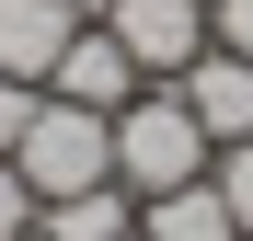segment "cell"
<instances>
[{
	"label": "cell",
	"mask_w": 253,
	"mask_h": 241,
	"mask_svg": "<svg viewBox=\"0 0 253 241\" xmlns=\"http://www.w3.org/2000/svg\"><path fill=\"white\" fill-rule=\"evenodd\" d=\"M207 161H219V138L184 115L173 80H150V92L115 115V184H126V195H173V184H196V172H207Z\"/></svg>",
	"instance_id": "obj_1"
},
{
	"label": "cell",
	"mask_w": 253,
	"mask_h": 241,
	"mask_svg": "<svg viewBox=\"0 0 253 241\" xmlns=\"http://www.w3.org/2000/svg\"><path fill=\"white\" fill-rule=\"evenodd\" d=\"M12 172L35 184V207L115 184V115H92V103H58V92H46V115H35V127H23V149H12Z\"/></svg>",
	"instance_id": "obj_2"
},
{
	"label": "cell",
	"mask_w": 253,
	"mask_h": 241,
	"mask_svg": "<svg viewBox=\"0 0 253 241\" xmlns=\"http://www.w3.org/2000/svg\"><path fill=\"white\" fill-rule=\"evenodd\" d=\"M92 23H104L150 80H173V69L207 46V0H92Z\"/></svg>",
	"instance_id": "obj_3"
},
{
	"label": "cell",
	"mask_w": 253,
	"mask_h": 241,
	"mask_svg": "<svg viewBox=\"0 0 253 241\" xmlns=\"http://www.w3.org/2000/svg\"><path fill=\"white\" fill-rule=\"evenodd\" d=\"M46 92H58V103H92V115H126V103L150 92V69L126 58L104 23H81L69 46H58V69H46Z\"/></svg>",
	"instance_id": "obj_4"
},
{
	"label": "cell",
	"mask_w": 253,
	"mask_h": 241,
	"mask_svg": "<svg viewBox=\"0 0 253 241\" xmlns=\"http://www.w3.org/2000/svg\"><path fill=\"white\" fill-rule=\"evenodd\" d=\"M173 92H184V115H196V127L207 138H253V58H230V46H196L184 69H173Z\"/></svg>",
	"instance_id": "obj_5"
},
{
	"label": "cell",
	"mask_w": 253,
	"mask_h": 241,
	"mask_svg": "<svg viewBox=\"0 0 253 241\" xmlns=\"http://www.w3.org/2000/svg\"><path fill=\"white\" fill-rule=\"evenodd\" d=\"M81 23H92L81 0H0V80H46Z\"/></svg>",
	"instance_id": "obj_6"
},
{
	"label": "cell",
	"mask_w": 253,
	"mask_h": 241,
	"mask_svg": "<svg viewBox=\"0 0 253 241\" xmlns=\"http://www.w3.org/2000/svg\"><path fill=\"white\" fill-rule=\"evenodd\" d=\"M138 241H242L219 172H196V184H173V195H138Z\"/></svg>",
	"instance_id": "obj_7"
},
{
	"label": "cell",
	"mask_w": 253,
	"mask_h": 241,
	"mask_svg": "<svg viewBox=\"0 0 253 241\" xmlns=\"http://www.w3.org/2000/svg\"><path fill=\"white\" fill-rule=\"evenodd\" d=\"M46 241H138V195H126V184L58 195V207H46Z\"/></svg>",
	"instance_id": "obj_8"
},
{
	"label": "cell",
	"mask_w": 253,
	"mask_h": 241,
	"mask_svg": "<svg viewBox=\"0 0 253 241\" xmlns=\"http://www.w3.org/2000/svg\"><path fill=\"white\" fill-rule=\"evenodd\" d=\"M207 172H219V195H230V218H242V241H253V138H230L219 161H207Z\"/></svg>",
	"instance_id": "obj_9"
},
{
	"label": "cell",
	"mask_w": 253,
	"mask_h": 241,
	"mask_svg": "<svg viewBox=\"0 0 253 241\" xmlns=\"http://www.w3.org/2000/svg\"><path fill=\"white\" fill-rule=\"evenodd\" d=\"M46 115V80H0V161L23 149V127Z\"/></svg>",
	"instance_id": "obj_10"
},
{
	"label": "cell",
	"mask_w": 253,
	"mask_h": 241,
	"mask_svg": "<svg viewBox=\"0 0 253 241\" xmlns=\"http://www.w3.org/2000/svg\"><path fill=\"white\" fill-rule=\"evenodd\" d=\"M35 230H46V207H35V184L0 161V241H35Z\"/></svg>",
	"instance_id": "obj_11"
},
{
	"label": "cell",
	"mask_w": 253,
	"mask_h": 241,
	"mask_svg": "<svg viewBox=\"0 0 253 241\" xmlns=\"http://www.w3.org/2000/svg\"><path fill=\"white\" fill-rule=\"evenodd\" d=\"M207 46H230V58H253V0H207Z\"/></svg>",
	"instance_id": "obj_12"
},
{
	"label": "cell",
	"mask_w": 253,
	"mask_h": 241,
	"mask_svg": "<svg viewBox=\"0 0 253 241\" xmlns=\"http://www.w3.org/2000/svg\"><path fill=\"white\" fill-rule=\"evenodd\" d=\"M81 12H92V0H81Z\"/></svg>",
	"instance_id": "obj_13"
},
{
	"label": "cell",
	"mask_w": 253,
	"mask_h": 241,
	"mask_svg": "<svg viewBox=\"0 0 253 241\" xmlns=\"http://www.w3.org/2000/svg\"><path fill=\"white\" fill-rule=\"evenodd\" d=\"M35 241H46V230H35Z\"/></svg>",
	"instance_id": "obj_14"
}]
</instances>
